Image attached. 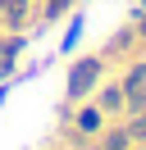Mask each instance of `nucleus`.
<instances>
[{"instance_id":"obj_1","label":"nucleus","mask_w":146,"mask_h":150,"mask_svg":"<svg viewBox=\"0 0 146 150\" xmlns=\"http://www.w3.org/2000/svg\"><path fill=\"white\" fill-rule=\"evenodd\" d=\"M96 73H100V64H96V59H82V68L73 73V96H82V91H87V86L96 82Z\"/></svg>"},{"instance_id":"obj_2","label":"nucleus","mask_w":146,"mask_h":150,"mask_svg":"<svg viewBox=\"0 0 146 150\" xmlns=\"http://www.w3.org/2000/svg\"><path fill=\"white\" fill-rule=\"evenodd\" d=\"M100 100H105V109H119V105H123V86H110Z\"/></svg>"},{"instance_id":"obj_3","label":"nucleus","mask_w":146,"mask_h":150,"mask_svg":"<svg viewBox=\"0 0 146 150\" xmlns=\"http://www.w3.org/2000/svg\"><path fill=\"white\" fill-rule=\"evenodd\" d=\"M23 9H27L23 0H9V5H5V14H9V23H23Z\"/></svg>"},{"instance_id":"obj_4","label":"nucleus","mask_w":146,"mask_h":150,"mask_svg":"<svg viewBox=\"0 0 146 150\" xmlns=\"http://www.w3.org/2000/svg\"><path fill=\"white\" fill-rule=\"evenodd\" d=\"M128 137H137V141H146V114H142V118H132V127H128Z\"/></svg>"},{"instance_id":"obj_5","label":"nucleus","mask_w":146,"mask_h":150,"mask_svg":"<svg viewBox=\"0 0 146 150\" xmlns=\"http://www.w3.org/2000/svg\"><path fill=\"white\" fill-rule=\"evenodd\" d=\"M64 5H69V0H55V5H50V14H59V9H64Z\"/></svg>"},{"instance_id":"obj_6","label":"nucleus","mask_w":146,"mask_h":150,"mask_svg":"<svg viewBox=\"0 0 146 150\" xmlns=\"http://www.w3.org/2000/svg\"><path fill=\"white\" fill-rule=\"evenodd\" d=\"M0 5H9V0H0Z\"/></svg>"}]
</instances>
